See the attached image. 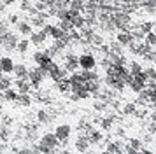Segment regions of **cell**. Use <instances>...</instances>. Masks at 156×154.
Masks as SVG:
<instances>
[{
  "mask_svg": "<svg viewBox=\"0 0 156 154\" xmlns=\"http://www.w3.org/2000/svg\"><path fill=\"white\" fill-rule=\"evenodd\" d=\"M70 133H72V128L69 124H58L56 131H55V137H56L58 140H67L70 137Z\"/></svg>",
  "mask_w": 156,
  "mask_h": 154,
  "instance_id": "1",
  "label": "cell"
},
{
  "mask_svg": "<svg viewBox=\"0 0 156 154\" xmlns=\"http://www.w3.org/2000/svg\"><path fill=\"white\" fill-rule=\"evenodd\" d=\"M77 65H81L84 70H91L95 67V58L91 54H81L77 60Z\"/></svg>",
  "mask_w": 156,
  "mask_h": 154,
  "instance_id": "2",
  "label": "cell"
},
{
  "mask_svg": "<svg viewBox=\"0 0 156 154\" xmlns=\"http://www.w3.org/2000/svg\"><path fill=\"white\" fill-rule=\"evenodd\" d=\"M34 60H35V63H39V67H42V68H48L51 65L49 56L46 54V53H42V51L35 53V54H34Z\"/></svg>",
  "mask_w": 156,
  "mask_h": 154,
  "instance_id": "3",
  "label": "cell"
},
{
  "mask_svg": "<svg viewBox=\"0 0 156 154\" xmlns=\"http://www.w3.org/2000/svg\"><path fill=\"white\" fill-rule=\"evenodd\" d=\"M0 67H2V72H4V74H12L14 61H12L9 56H4V58L0 60Z\"/></svg>",
  "mask_w": 156,
  "mask_h": 154,
  "instance_id": "4",
  "label": "cell"
},
{
  "mask_svg": "<svg viewBox=\"0 0 156 154\" xmlns=\"http://www.w3.org/2000/svg\"><path fill=\"white\" fill-rule=\"evenodd\" d=\"M58 145V138L55 137V133H49L42 138V149L48 151V147H56Z\"/></svg>",
  "mask_w": 156,
  "mask_h": 154,
  "instance_id": "5",
  "label": "cell"
},
{
  "mask_svg": "<svg viewBox=\"0 0 156 154\" xmlns=\"http://www.w3.org/2000/svg\"><path fill=\"white\" fill-rule=\"evenodd\" d=\"M16 86H18L20 93H23V95H25V93H28L30 88H32V86H30V81H27L25 77H20V79L16 81Z\"/></svg>",
  "mask_w": 156,
  "mask_h": 154,
  "instance_id": "6",
  "label": "cell"
},
{
  "mask_svg": "<svg viewBox=\"0 0 156 154\" xmlns=\"http://www.w3.org/2000/svg\"><path fill=\"white\" fill-rule=\"evenodd\" d=\"M12 72H16V77H27V67L25 65H21V63H16L14 68H12Z\"/></svg>",
  "mask_w": 156,
  "mask_h": 154,
  "instance_id": "7",
  "label": "cell"
},
{
  "mask_svg": "<svg viewBox=\"0 0 156 154\" xmlns=\"http://www.w3.org/2000/svg\"><path fill=\"white\" fill-rule=\"evenodd\" d=\"M28 47H30V42H28V40H20V42H16V49H18L20 53H25Z\"/></svg>",
  "mask_w": 156,
  "mask_h": 154,
  "instance_id": "8",
  "label": "cell"
},
{
  "mask_svg": "<svg viewBox=\"0 0 156 154\" xmlns=\"http://www.w3.org/2000/svg\"><path fill=\"white\" fill-rule=\"evenodd\" d=\"M16 42H18V40H16L14 35H7V40L4 42V46H5L7 49H11V47H14V46H16Z\"/></svg>",
  "mask_w": 156,
  "mask_h": 154,
  "instance_id": "9",
  "label": "cell"
},
{
  "mask_svg": "<svg viewBox=\"0 0 156 154\" xmlns=\"http://www.w3.org/2000/svg\"><path fill=\"white\" fill-rule=\"evenodd\" d=\"M18 30H20L23 35H30V25H27V23H20Z\"/></svg>",
  "mask_w": 156,
  "mask_h": 154,
  "instance_id": "10",
  "label": "cell"
},
{
  "mask_svg": "<svg viewBox=\"0 0 156 154\" xmlns=\"http://www.w3.org/2000/svg\"><path fill=\"white\" fill-rule=\"evenodd\" d=\"M7 88H11V81L5 79V77H4V79H0V91H5Z\"/></svg>",
  "mask_w": 156,
  "mask_h": 154,
  "instance_id": "11",
  "label": "cell"
},
{
  "mask_svg": "<svg viewBox=\"0 0 156 154\" xmlns=\"http://www.w3.org/2000/svg\"><path fill=\"white\" fill-rule=\"evenodd\" d=\"M142 72V67L139 65V63H132V74L130 75H139Z\"/></svg>",
  "mask_w": 156,
  "mask_h": 154,
  "instance_id": "12",
  "label": "cell"
},
{
  "mask_svg": "<svg viewBox=\"0 0 156 154\" xmlns=\"http://www.w3.org/2000/svg\"><path fill=\"white\" fill-rule=\"evenodd\" d=\"M88 145H90V144H88V140H84V138H79L77 140V149H79V151L88 149Z\"/></svg>",
  "mask_w": 156,
  "mask_h": 154,
  "instance_id": "13",
  "label": "cell"
},
{
  "mask_svg": "<svg viewBox=\"0 0 156 154\" xmlns=\"http://www.w3.org/2000/svg\"><path fill=\"white\" fill-rule=\"evenodd\" d=\"M76 67H77V58H76V56H70V58H69V63H67V68H76Z\"/></svg>",
  "mask_w": 156,
  "mask_h": 154,
  "instance_id": "14",
  "label": "cell"
},
{
  "mask_svg": "<svg viewBox=\"0 0 156 154\" xmlns=\"http://www.w3.org/2000/svg\"><path fill=\"white\" fill-rule=\"evenodd\" d=\"M44 37H46V35H44V33H37V35H32V40L35 42V44H39V42H42V40H44Z\"/></svg>",
  "mask_w": 156,
  "mask_h": 154,
  "instance_id": "15",
  "label": "cell"
},
{
  "mask_svg": "<svg viewBox=\"0 0 156 154\" xmlns=\"http://www.w3.org/2000/svg\"><path fill=\"white\" fill-rule=\"evenodd\" d=\"M118 40H119L121 44H128V42H130V37H128L126 33H121V35H118Z\"/></svg>",
  "mask_w": 156,
  "mask_h": 154,
  "instance_id": "16",
  "label": "cell"
},
{
  "mask_svg": "<svg viewBox=\"0 0 156 154\" xmlns=\"http://www.w3.org/2000/svg\"><path fill=\"white\" fill-rule=\"evenodd\" d=\"M37 117H39V121H48V114L44 110H39L37 112Z\"/></svg>",
  "mask_w": 156,
  "mask_h": 154,
  "instance_id": "17",
  "label": "cell"
},
{
  "mask_svg": "<svg viewBox=\"0 0 156 154\" xmlns=\"http://www.w3.org/2000/svg\"><path fill=\"white\" fill-rule=\"evenodd\" d=\"M90 140H93V142H98V140H100L98 131H91V135H90Z\"/></svg>",
  "mask_w": 156,
  "mask_h": 154,
  "instance_id": "18",
  "label": "cell"
},
{
  "mask_svg": "<svg viewBox=\"0 0 156 154\" xmlns=\"http://www.w3.org/2000/svg\"><path fill=\"white\" fill-rule=\"evenodd\" d=\"M147 42H149V46H154V33L153 32L147 33Z\"/></svg>",
  "mask_w": 156,
  "mask_h": 154,
  "instance_id": "19",
  "label": "cell"
},
{
  "mask_svg": "<svg viewBox=\"0 0 156 154\" xmlns=\"http://www.w3.org/2000/svg\"><path fill=\"white\" fill-rule=\"evenodd\" d=\"M153 28V23H146V25H142V32H149Z\"/></svg>",
  "mask_w": 156,
  "mask_h": 154,
  "instance_id": "20",
  "label": "cell"
},
{
  "mask_svg": "<svg viewBox=\"0 0 156 154\" xmlns=\"http://www.w3.org/2000/svg\"><path fill=\"white\" fill-rule=\"evenodd\" d=\"M125 112H133V105H126L125 107Z\"/></svg>",
  "mask_w": 156,
  "mask_h": 154,
  "instance_id": "21",
  "label": "cell"
},
{
  "mask_svg": "<svg viewBox=\"0 0 156 154\" xmlns=\"http://www.w3.org/2000/svg\"><path fill=\"white\" fill-rule=\"evenodd\" d=\"M0 74H2V67H0Z\"/></svg>",
  "mask_w": 156,
  "mask_h": 154,
  "instance_id": "22",
  "label": "cell"
}]
</instances>
